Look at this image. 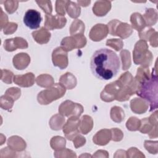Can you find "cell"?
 Returning a JSON list of instances; mask_svg holds the SVG:
<instances>
[{
  "instance_id": "25",
  "label": "cell",
  "mask_w": 158,
  "mask_h": 158,
  "mask_svg": "<svg viewBox=\"0 0 158 158\" xmlns=\"http://www.w3.org/2000/svg\"><path fill=\"white\" fill-rule=\"evenodd\" d=\"M110 117L113 121L120 123L123 120H124V117H125L124 112L123 111L121 107L114 106L111 109Z\"/></svg>"
},
{
  "instance_id": "30",
  "label": "cell",
  "mask_w": 158,
  "mask_h": 158,
  "mask_svg": "<svg viewBox=\"0 0 158 158\" xmlns=\"http://www.w3.org/2000/svg\"><path fill=\"white\" fill-rule=\"evenodd\" d=\"M130 52L127 50H123L120 52V56L122 60V69L127 70L128 69L131 65L130 60Z\"/></svg>"
},
{
  "instance_id": "40",
  "label": "cell",
  "mask_w": 158,
  "mask_h": 158,
  "mask_svg": "<svg viewBox=\"0 0 158 158\" xmlns=\"http://www.w3.org/2000/svg\"><path fill=\"white\" fill-rule=\"evenodd\" d=\"M86 143V139L84 137L81 135H77L73 139V144L76 148L80 147L85 144Z\"/></svg>"
},
{
  "instance_id": "23",
  "label": "cell",
  "mask_w": 158,
  "mask_h": 158,
  "mask_svg": "<svg viewBox=\"0 0 158 158\" xmlns=\"http://www.w3.org/2000/svg\"><path fill=\"white\" fill-rule=\"evenodd\" d=\"M143 18L148 26L154 25L157 20V12L153 9H148L143 15Z\"/></svg>"
},
{
  "instance_id": "29",
  "label": "cell",
  "mask_w": 158,
  "mask_h": 158,
  "mask_svg": "<svg viewBox=\"0 0 158 158\" xmlns=\"http://www.w3.org/2000/svg\"><path fill=\"white\" fill-rule=\"evenodd\" d=\"M78 28L81 30L85 31V24L80 20H75L73 21L72 23V25L70 27V34L72 35H75V33H81V34H83L79 30Z\"/></svg>"
},
{
  "instance_id": "18",
  "label": "cell",
  "mask_w": 158,
  "mask_h": 158,
  "mask_svg": "<svg viewBox=\"0 0 158 158\" xmlns=\"http://www.w3.org/2000/svg\"><path fill=\"white\" fill-rule=\"evenodd\" d=\"M111 139V132L109 130H101L93 137V142L98 145H106Z\"/></svg>"
},
{
  "instance_id": "21",
  "label": "cell",
  "mask_w": 158,
  "mask_h": 158,
  "mask_svg": "<svg viewBox=\"0 0 158 158\" xmlns=\"http://www.w3.org/2000/svg\"><path fill=\"white\" fill-rule=\"evenodd\" d=\"M93 120L91 117L84 115L79 120L78 129L80 132L82 134H87L93 128Z\"/></svg>"
},
{
  "instance_id": "39",
  "label": "cell",
  "mask_w": 158,
  "mask_h": 158,
  "mask_svg": "<svg viewBox=\"0 0 158 158\" xmlns=\"http://www.w3.org/2000/svg\"><path fill=\"white\" fill-rule=\"evenodd\" d=\"M111 133V139L115 141H119L122 139L123 133L122 131L117 128H112L110 130Z\"/></svg>"
},
{
  "instance_id": "11",
  "label": "cell",
  "mask_w": 158,
  "mask_h": 158,
  "mask_svg": "<svg viewBox=\"0 0 158 158\" xmlns=\"http://www.w3.org/2000/svg\"><path fill=\"white\" fill-rule=\"evenodd\" d=\"M67 22V19L64 16L59 15H52L51 14L46 15L44 27L48 30L59 29L64 27Z\"/></svg>"
},
{
  "instance_id": "7",
  "label": "cell",
  "mask_w": 158,
  "mask_h": 158,
  "mask_svg": "<svg viewBox=\"0 0 158 158\" xmlns=\"http://www.w3.org/2000/svg\"><path fill=\"white\" fill-rule=\"evenodd\" d=\"M82 106L78 103H74L71 101H65L63 102L59 107V112L60 114L69 117H79L83 112Z\"/></svg>"
},
{
  "instance_id": "19",
  "label": "cell",
  "mask_w": 158,
  "mask_h": 158,
  "mask_svg": "<svg viewBox=\"0 0 158 158\" xmlns=\"http://www.w3.org/2000/svg\"><path fill=\"white\" fill-rule=\"evenodd\" d=\"M32 36L38 43L42 44L47 43L49 41L51 38V33L47 29L42 27L40 30L33 31L32 33Z\"/></svg>"
},
{
  "instance_id": "20",
  "label": "cell",
  "mask_w": 158,
  "mask_h": 158,
  "mask_svg": "<svg viewBox=\"0 0 158 158\" xmlns=\"http://www.w3.org/2000/svg\"><path fill=\"white\" fill-rule=\"evenodd\" d=\"M148 103L139 98H135L130 102V107L133 112L137 114L138 109L139 114L145 112L148 109Z\"/></svg>"
},
{
  "instance_id": "6",
  "label": "cell",
  "mask_w": 158,
  "mask_h": 158,
  "mask_svg": "<svg viewBox=\"0 0 158 158\" xmlns=\"http://www.w3.org/2000/svg\"><path fill=\"white\" fill-rule=\"evenodd\" d=\"M86 43V39L83 34H77L74 36L65 37L61 41V46L66 51H70L73 48H81Z\"/></svg>"
},
{
  "instance_id": "8",
  "label": "cell",
  "mask_w": 158,
  "mask_h": 158,
  "mask_svg": "<svg viewBox=\"0 0 158 158\" xmlns=\"http://www.w3.org/2000/svg\"><path fill=\"white\" fill-rule=\"evenodd\" d=\"M42 18L40 12L35 9H28L23 17L24 24L30 29H37L40 27Z\"/></svg>"
},
{
  "instance_id": "10",
  "label": "cell",
  "mask_w": 158,
  "mask_h": 158,
  "mask_svg": "<svg viewBox=\"0 0 158 158\" xmlns=\"http://www.w3.org/2000/svg\"><path fill=\"white\" fill-rule=\"evenodd\" d=\"M52 60L54 65L60 69L66 68L68 65V56L67 51L61 47L56 48L52 54Z\"/></svg>"
},
{
  "instance_id": "31",
  "label": "cell",
  "mask_w": 158,
  "mask_h": 158,
  "mask_svg": "<svg viewBox=\"0 0 158 158\" xmlns=\"http://www.w3.org/2000/svg\"><path fill=\"white\" fill-rule=\"evenodd\" d=\"M65 142V140L64 138L61 136H55L53 137L51 141V146L53 149L55 150H61L65 148V145L59 144L60 143Z\"/></svg>"
},
{
  "instance_id": "15",
  "label": "cell",
  "mask_w": 158,
  "mask_h": 158,
  "mask_svg": "<svg viewBox=\"0 0 158 158\" xmlns=\"http://www.w3.org/2000/svg\"><path fill=\"white\" fill-rule=\"evenodd\" d=\"M14 82L22 87L31 86L35 82V76L33 73H27L22 75H15Z\"/></svg>"
},
{
  "instance_id": "32",
  "label": "cell",
  "mask_w": 158,
  "mask_h": 158,
  "mask_svg": "<svg viewBox=\"0 0 158 158\" xmlns=\"http://www.w3.org/2000/svg\"><path fill=\"white\" fill-rule=\"evenodd\" d=\"M14 101L12 98L6 94L2 96L1 97V107L6 110L11 109L14 104Z\"/></svg>"
},
{
  "instance_id": "12",
  "label": "cell",
  "mask_w": 158,
  "mask_h": 158,
  "mask_svg": "<svg viewBox=\"0 0 158 158\" xmlns=\"http://www.w3.org/2000/svg\"><path fill=\"white\" fill-rule=\"evenodd\" d=\"M120 86L121 85L118 80L106 85L101 94V99L106 102H110L114 100L119 90H117V89H118Z\"/></svg>"
},
{
  "instance_id": "17",
  "label": "cell",
  "mask_w": 158,
  "mask_h": 158,
  "mask_svg": "<svg viewBox=\"0 0 158 158\" xmlns=\"http://www.w3.org/2000/svg\"><path fill=\"white\" fill-rule=\"evenodd\" d=\"M30 62V57L27 53H19L13 58L14 66L18 70L26 68Z\"/></svg>"
},
{
  "instance_id": "14",
  "label": "cell",
  "mask_w": 158,
  "mask_h": 158,
  "mask_svg": "<svg viewBox=\"0 0 158 158\" xmlns=\"http://www.w3.org/2000/svg\"><path fill=\"white\" fill-rule=\"evenodd\" d=\"M108 32L107 25L101 23L96 24L91 28L89 32V38L93 41H99L106 37Z\"/></svg>"
},
{
  "instance_id": "27",
  "label": "cell",
  "mask_w": 158,
  "mask_h": 158,
  "mask_svg": "<svg viewBox=\"0 0 158 158\" xmlns=\"http://www.w3.org/2000/svg\"><path fill=\"white\" fill-rule=\"evenodd\" d=\"M66 10L69 15L72 18H77L80 15V7L73 2L68 1Z\"/></svg>"
},
{
  "instance_id": "35",
  "label": "cell",
  "mask_w": 158,
  "mask_h": 158,
  "mask_svg": "<svg viewBox=\"0 0 158 158\" xmlns=\"http://www.w3.org/2000/svg\"><path fill=\"white\" fill-rule=\"evenodd\" d=\"M36 3L38 4L43 10L46 13V14H51L52 12V6L50 1H36Z\"/></svg>"
},
{
  "instance_id": "4",
  "label": "cell",
  "mask_w": 158,
  "mask_h": 158,
  "mask_svg": "<svg viewBox=\"0 0 158 158\" xmlns=\"http://www.w3.org/2000/svg\"><path fill=\"white\" fill-rule=\"evenodd\" d=\"M65 88L60 83H56L51 88H49L38 93V101L41 104H48L53 101L62 97L65 93Z\"/></svg>"
},
{
  "instance_id": "28",
  "label": "cell",
  "mask_w": 158,
  "mask_h": 158,
  "mask_svg": "<svg viewBox=\"0 0 158 158\" xmlns=\"http://www.w3.org/2000/svg\"><path fill=\"white\" fill-rule=\"evenodd\" d=\"M65 122V119L59 115H53L49 122V125L52 130H59L62 128V125Z\"/></svg>"
},
{
  "instance_id": "34",
  "label": "cell",
  "mask_w": 158,
  "mask_h": 158,
  "mask_svg": "<svg viewBox=\"0 0 158 158\" xmlns=\"http://www.w3.org/2000/svg\"><path fill=\"white\" fill-rule=\"evenodd\" d=\"M139 121L136 117H130L129 120L127 122L126 126L127 127V129L130 131H136L139 130L140 127V123H136L137 122Z\"/></svg>"
},
{
  "instance_id": "38",
  "label": "cell",
  "mask_w": 158,
  "mask_h": 158,
  "mask_svg": "<svg viewBox=\"0 0 158 158\" xmlns=\"http://www.w3.org/2000/svg\"><path fill=\"white\" fill-rule=\"evenodd\" d=\"M2 77L1 80L2 81L7 84H10L12 83V79L13 77V73L7 70H1Z\"/></svg>"
},
{
  "instance_id": "22",
  "label": "cell",
  "mask_w": 158,
  "mask_h": 158,
  "mask_svg": "<svg viewBox=\"0 0 158 158\" xmlns=\"http://www.w3.org/2000/svg\"><path fill=\"white\" fill-rule=\"evenodd\" d=\"M130 21L132 24V27L139 32L141 30H143L146 25L143 16L138 12H135L131 15Z\"/></svg>"
},
{
  "instance_id": "24",
  "label": "cell",
  "mask_w": 158,
  "mask_h": 158,
  "mask_svg": "<svg viewBox=\"0 0 158 158\" xmlns=\"http://www.w3.org/2000/svg\"><path fill=\"white\" fill-rule=\"evenodd\" d=\"M60 84H62L65 88L71 89L74 88L77 85V80L75 76L70 73L69 80H67V78L65 74L62 75L59 79Z\"/></svg>"
},
{
  "instance_id": "26",
  "label": "cell",
  "mask_w": 158,
  "mask_h": 158,
  "mask_svg": "<svg viewBox=\"0 0 158 158\" xmlns=\"http://www.w3.org/2000/svg\"><path fill=\"white\" fill-rule=\"evenodd\" d=\"M37 85L41 87H49L54 83L53 78L49 75L43 74L38 76L36 78Z\"/></svg>"
},
{
  "instance_id": "2",
  "label": "cell",
  "mask_w": 158,
  "mask_h": 158,
  "mask_svg": "<svg viewBox=\"0 0 158 158\" xmlns=\"http://www.w3.org/2000/svg\"><path fill=\"white\" fill-rule=\"evenodd\" d=\"M136 94L149 102V111L157 108V75L156 69H152L149 77L138 83Z\"/></svg>"
},
{
  "instance_id": "36",
  "label": "cell",
  "mask_w": 158,
  "mask_h": 158,
  "mask_svg": "<svg viewBox=\"0 0 158 158\" xmlns=\"http://www.w3.org/2000/svg\"><path fill=\"white\" fill-rule=\"evenodd\" d=\"M18 1H6L4 2V7L8 13L12 14L16 10L18 7Z\"/></svg>"
},
{
  "instance_id": "3",
  "label": "cell",
  "mask_w": 158,
  "mask_h": 158,
  "mask_svg": "<svg viewBox=\"0 0 158 158\" xmlns=\"http://www.w3.org/2000/svg\"><path fill=\"white\" fill-rule=\"evenodd\" d=\"M148 46L146 41L143 40L138 41L135 46L133 52V61L136 64H140L146 67L149 66L152 59V54L148 50Z\"/></svg>"
},
{
  "instance_id": "37",
  "label": "cell",
  "mask_w": 158,
  "mask_h": 158,
  "mask_svg": "<svg viewBox=\"0 0 158 158\" xmlns=\"http://www.w3.org/2000/svg\"><path fill=\"white\" fill-rule=\"evenodd\" d=\"M112 48H114L115 51H118L119 50H120V49L122 48L123 44L122 40H118V39H110L108 40L106 42V45L107 46H109L110 44H114Z\"/></svg>"
},
{
  "instance_id": "33",
  "label": "cell",
  "mask_w": 158,
  "mask_h": 158,
  "mask_svg": "<svg viewBox=\"0 0 158 158\" xmlns=\"http://www.w3.org/2000/svg\"><path fill=\"white\" fill-rule=\"evenodd\" d=\"M68 1H57L56 2V10L60 16H64L65 14V9Z\"/></svg>"
},
{
  "instance_id": "41",
  "label": "cell",
  "mask_w": 158,
  "mask_h": 158,
  "mask_svg": "<svg viewBox=\"0 0 158 158\" xmlns=\"http://www.w3.org/2000/svg\"><path fill=\"white\" fill-rule=\"evenodd\" d=\"M17 28V24L15 23H13V22H10L9 23H7L5 27H4V33L6 34V35H9L10 34V30L12 29L14 31H15L16 29Z\"/></svg>"
},
{
  "instance_id": "16",
  "label": "cell",
  "mask_w": 158,
  "mask_h": 158,
  "mask_svg": "<svg viewBox=\"0 0 158 158\" xmlns=\"http://www.w3.org/2000/svg\"><path fill=\"white\" fill-rule=\"evenodd\" d=\"M111 8V2L107 1H98L93 7V13L97 16L105 15Z\"/></svg>"
},
{
  "instance_id": "42",
  "label": "cell",
  "mask_w": 158,
  "mask_h": 158,
  "mask_svg": "<svg viewBox=\"0 0 158 158\" xmlns=\"http://www.w3.org/2000/svg\"><path fill=\"white\" fill-rule=\"evenodd\" d=\"M91 2L90 1H78V3L79 4H80L81 6H84V7H86L87 6H88V4Z\"/></svg>"
},
{
  "instance_id": "13",
  "label": "cell",
  "mask_w": 158,
  "mask_h": 158,
  "mask_svg": "<svg viewBox=\"0 0 158 158\" xmlns=\"http://www.w3.org/2000/svg\"><path fill=\"white\" fill-rule=\"evenodd\" d=\"M4 48L7 51H14L17 48H27L28 43L23 38L15 37L14 38L7 39L4 42Z\"/></svg>"
},
{
  "instance_id": "1",
  "label": "cell",
  "mask_w": 158,
  "mask_h": 158,
  "mask_svg": "<svg viewBox=\"0 0 158 158\" xmlns=\"http://www.w3.org/2000/svg\"><path fill=\"white\" fill-rule=\"evenodd\" d=\"M90 68L93 75L98 78L108 80L118 73L120 60L113 51L101 48L93 53L91 58Z\"/></svg>"
},
{
  "instance_id": "9",
  "label": "cell",
  "mask_w": 158,
  "mask_h": 158,
  "mask_svg": "<svg viewBox=\"0 0 158 158\" xmlns=\"http://www.w3.org/2000/svg\"><path fill=\"white\" fill-rule=\"evenodd\" d=\"M79 118L78 117H71L63 127V132L69 140H73L80 132L78 129Z\"/></svg>"
},
{
  "instance_id": "5",
  "label": "cell",
  "mask_w": 158,
  "mask_h": 158,
  "mask_svg": "<svg viewBox=\"0 0 158 158\" xmlns=\"http://www.w3.org/2000/svg\"><path fill=\"white\" fill-rule=\"evenodd\" d=\"M109 33L113 36H118L126 38L132 33L131 27L127 23H122L117 20H112L107 25Z\"/></svg>"
}]
</instances>
